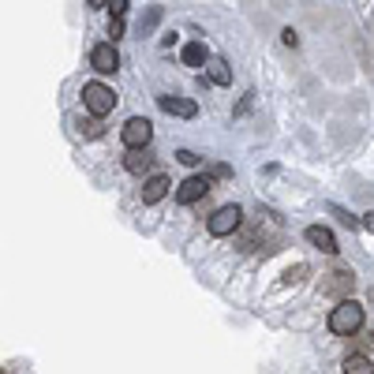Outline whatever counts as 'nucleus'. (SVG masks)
<instances>
[{
  "label": "nucleus",
  "instance_id": "obj_19",
  "mask_svg": "<svg viewBox=\"0 0 374 374\" xmlns=\"http://www.w3.org/2000/svg\"><path fill=\"white\" fill-rule=\"evenodd\" d=\"M303 277H307V266H292L285 273V285H296V281H303Z\"/></svg>",
  "mask_w": 374,
  "mask_h": 374
},
{
  "label": "nucleus",
  "instance_id": "obj_16",
  "mask_svg": "<svg viewBox=\"0 0 374 374\" xmlns=\"http://www.w3.org/2000/svg\"><path fill=\"white\" fill-rule=\"evenodd\" d=\"M79 131H83L86 139H97V135H102V124H97L94 116H90V120H79Z\"/></svg>",
  "mask_w": 374,
  "mask_h": 374
},
{
  "label": "nucleus",
  "instance_id": "obj_18",
  "mask_svg": "<svg viewBox=\"0 0 374 374\" xmlns=\"http://www.w3.org/2000/svg\"><path fill=\"white\" fill-rule=\"evenodd\" d=\"M206 176H209V180H229V176H232V169H229V165H209Z\"/></svg>",
  "mask_w": 374,
  "mask_h": 374
},
{
  "label": "nucleus",
  "instance_id": "obj_10",
  "mask_svg": "<svg viewBox=\"0 0 374 374\" xmlns=\"http://www.w3.org/2000/svg\"><path fill=\"white\" fill-rule=\"evenodd\" d=\"M169 176H161V172H158V176H150V180H146V184H142V191H139V195H142V203L146 206H153V203H161V198H165L169 195Z\"/></svg>",
  "mask_w": 374,
  "mask_h": 374
},
{
  "label": "nucleus",
  "instance_id": "obj_11",
  "mask_svg": "<svg viewBox=\"0 0 374 374\" xmlns=\"http://www.w3.org/2000/svg\"><path fill=\"white\" fill-rule=\"evenodd\" d=\"M124 169H127V172H135V176H142V172H150V169H153V153H150V150H127Z\"/></svg>",
  "mask_w": 374,
  "mask_h": 374
},
{
  "label": "nucleus",
  "instance_id": "obj_8",
  "mask_svg": "<svg viewBox=\"0 0 374 374\" xmlns=\"http://www.w3.org/2000/svg\"><path fill=\"white\" fill-rule=\"evenodd\" d=\"M158 105H161V113H169V116H184V120H191V116L198 113V105H195V102H187V97H176V94H161V97H158Z\"/></svg>",
  "mask_w": 374,
  "mask_h": 374
},
{
  "label": "nucleus",
  "instance_id": "obj_12",
  "mask_svg": "<svg viewBox=\"0 0 374 374\" xmlns=\"http://www.w3.org/2000/svg\"><path fill=\"white\" fill-rule=\"evenodd\" d=\"M206 75H209V83H217V86H229V83H232V68H229L221 57H209Z\"/></svg>",
  "mask_w": 374,
  "mask_h": 374
},
{
  "label": "nucleus",
  "instance_id": "obj_22",
  "mask_svg": "<svg viewBox=\"0 0 374 374\" xmlns=\"http://www.w3.org/2000/svg\"><path fill=\"white\" fill-rule=\"evenodd\" d=\"M363 229H371V232H374V214H363Z\"/></svg>",
  "mask_w": 374,
  "mask_h": 374
},
{
  "label": "nucleus",
  "instance_id": "obj_20",
  "mask_svg": "<svg viewBox=\"0 0 374 374\" xmlns=\"http://www.w3.org/2000/svg\"><path fill=\"white\" fill-rule=\"evenodd\" d=\"M120 34H124V19H113V23H109V38H120Z\"/></svg>",
  "mask_w": 374,
  "mask_h": 374
},
{
  "label": "nucleus",
  "instance_id": "obj_3",
  "mask_svg": "<svg viewBox=\"0 0 374 374\" xmlns=\"http://www.w3.org/2000/svg\"><path fill=\"white\" fill-rule=\"evenodd\" d=\"M120 139L127 150H150V139H153V124L146 116H131L124 127H120Z\"/></svg>",
  "mask_w": 374,
  "mask_h": 374
},
{
  "label": "nucleus",
  "instance_id": "obj_14",
  "mask_svg": "<svg viewBox=\"0 0 374 374\" xmlns=\"http://www.w3.org/2000/svg\"><path fill=\"white\" fill-rule=\"evenodd\" d=\"M344 374H374V363H371L363 352H355V355H348V359H344Z\"/></svg>",
  "mask_w": 374,
  "mask_h": 374
},
{
  "label": "nucleus",
  "instance_id": "obj_9",
  "mask_svg": "<svg viewBox=\"0 0 374 374\" xmlns=\"http://www.w3.org/2000/svg\"><path fill=\"white\" fill-rule=\"evenodd\" d=\"M303 236H307V243H311V247L326 251V254H337V236L326 229V225H311V229H307Z\"/></svg>",
  "mask_w": 374,
  "mask_h": 374
},
{
  "label": "nucleus",
  "instance_id": "obj_5",
  "mask_svg": "<svg viewBox=\"0 0 374 374\" xmlns=\"http://www.w3.org/2000/svg\"><path fill=\"white\" fill-rule=\"evenodd\" d=\"M209 187H214V180H209L206 172H195V176H187L184 184L176 187V203H180V206L198 203V198H206V195H209Z\"/></svg>",
  "mask_w": 374,
  "mask_h": 374
},
{
  "label": "nucleus",
  "instance_id": "obj_7",
  "mask_svg": "<svg viewBox=\"0 0 374 374\" xmlns=\"http://www.w3.org/2000/svg\"><path fill=\"white\" fill-rule=\"evenodd\" d=\"M352 285H355V273L352 270H333L330 281L322 285V292H326V296H337V303H344V299H352L348 296Z\"/></svg>",
  "mask_w": 374,
  "mask_h": 374
},
{
  "label": "nucleus",
  "instance_id": "obj_6",
  "mask_svg": "<svg viewBox=\"0 0 374 374\" xmlns=\"http://www.w3.org/2000/svg\"><path fill=\"white\" fill-rule=\"evenodd\" d=\"M90 68H94L97 75H113V71L120 68V53H116V45L113 41L94 45V53H90Z\"/></svg>",
  "mask_w": 374,
  "mask_h": 374
},
{
  "label": "nucleus",
  "instance_id": "obj_21",
  "mask_svg": "<svg viewBox=\"0 0 374 374\" xmlns=\"http://www.w3.org/2000/svg\"><path fill=\"white\" fill-rule=\"evenodd\" d=\"M281 38H285V45H296V41H299V38H296V30H292V26H288L285 34H281Z\"/></svg>",
  "mask_w": 374,
  "mask_h": 374
},
{
  "label": "nucleus",
  "instance_id": "obj_4",
  "mask_svg": "<svg viewBox=\"0 0 374 374\" xmlns=\"http://www.w3.org/2000/svg\"><path fill=\"white\" fill-rule=\"evenodd\" d=\"M240 221H243V209L240 206H221V209L209 214L206 229L214 232V236H232L236 229H240Z\"/></svg>",
  "mask_w": 374,
  "mask_h": 374
},
{
  "label": "nucleus",
  "instance_id": "obj_2",
  "mask_svg": "<svg viewBox=\"0 0 374 374\" xmlns=\"http://www.w3.org/2000/svg\"><path fill=\"white\" fill-rule=\"evenodd\" d=\"M83 105H86V113L94 116V120L109 116V113L116 109V94H113V86H105V83H86V86H83Z\"/></svg>",
  "mask_w": 374,
  "mask_h": 374
},
{
  "label": "nucleus",
  "instance_id": "obj_15",
  "mask_svg": "<svg viewBox=\"0 0 374 374\" xmlns=\"http://www.w3.org/2000/svg\"><path fill=\"white\" fill-rule=\"evenodd\" d=\"M330 214L337 217V221L344 225V229H359V221H355V217L348 214V209H341V206H330Z\"/></svg>",
  "mask_w": 374,
  "mask_h": 374
},
{
  "label": "nucleus",
  "instance_id": "obj_13",
  "mask_svg": "<svg viewBox=\"0 0 374 374\" xmlns=\"http://www.w3.org/2000/svg\"><path fill=\"white\" fill-rule=\"evenodd\" d=\"M180 57H184L187 68H206V64H209V53H206V45H203V41H187Z\"/></svg>",
  "mask_w": 374,
  "mask_h": 374
},
{
  "label": "nucleus",
  "instance_id": "obj_17",
  "mask_svg": "<svg viewBox=\"0 0 374 374\" xmlns=\"http://www.w3.org/2000/svg\"><path fill=\"white\" fill-rule=\"evenodd\" d=\"M176 161H180V165H187V169H195L203 158H198V153H191V150H180V153H176Z\"/></svg>",
  "mask_w": 374,
  "mask_h": 374
},
{
  "label": "nucleus",
  "instance_id": "obj_1",
  "mask_svg": "<svg viewBox=\"0 0 374 374\" xmlns=\"http://www.w3.org/2000/svg\"><path fill=\"white\" fill-rule=\"evenodd\" d=\"M330 330L341 333V337H352L363 330V307L355 303V299H344V303H337L330 311Z\"/></svg>",
  "mask_w": 374,
  "mask_h": 374
}]
</instances>
